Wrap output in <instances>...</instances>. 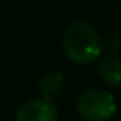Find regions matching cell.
<instances>
[{
	"label": "cell",
	"mask_w": 121,
	"mask_h": 121,
	"mask_svg": "<svg viewBox=\"0 0 121 121\" xmlns=\"http://www.w3.org/2000/svg\"><path fill=\"white\" fill-rule=\"evenodd\" d=\"M76 111L86 121H106L116 113V99L109 91L88 90L78 98Z\"/></svg>",
	"instance_id": "obj_2"
},
{
	"label": "cell",
	"mask_w": 121,
	"mask_h": 121,
	"mask_svg": "<svg viewBox=\"0 0 121 121\" xmlns=\"http://www.w3.org/2000/svg\"><path fill=\"white\" fill-rule=\"evenodd\" d=\"M58 111L52 99L37 98L20 106L15 121H56Z\"/></svg>",
	"instance_id": "obj_3"
},
{
	"label": "cell",
	"mask_w": 121,
	"mask_h": 121,
	"mask_svg": "<svg viewBox=\"0 0 121 121\" xmlns=\"http://www.w3.org/2000/svg\"><path fill=\"white\" fill-rule=\"evenodd\" d=\"M63 52L78 65H88L101 55V42L96 30L86 22H76L63 33Z\"/></svg>",
	"instance_id": "obj_1"
},
{
	"label": "cell",
	"mask_w": 121,
	"mask_h": 121,
	"mask_svg": "<svg viewBox=\"0 0 121 121\" xmlns=\"http://www.w3.org/2000/svg\"><path fill=\"white\" fill-rule=\"evenodd\" d=\"M63 88V75L58 71H48L45 73L38 81V90L42 93V98L53 99L61 93Z\"/></svg>",
	"instance_id": "obj_5"
},
{
	"label": "cell",
	"mask_w": 121,
	"mask_h": 121,
	"mask_svg": "<svg viewBox=\"0 0 121 121\" xmlns=\"http://www.w3.org/2000/svg\"><path fill=\"white\" fill-rule=\"evenodd\" d=\"M98 75L109 86L121 85V60L116 56H103L98 63Z\"/></svg>",
	"instance_id": "obj_4"
}]
</instances>
